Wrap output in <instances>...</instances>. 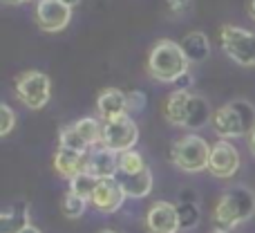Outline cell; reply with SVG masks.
<instances>
[{"label":"cell","instance_id":"6da1fadb","mask_svg":"<svg viewBox=\"0 0 255 233\" xmlns=\"http://www.w3.org/2000/svg\"><path fill=\"white\" fill-rule=\"evenodd\" d=\"M188 56L175 40H157L148 54V74L159 83H177L184 74H188Z\"/></svg>","mask_w":255,"mask_h":233},{"label":"cell","instance_id":"7a4b0ae2","mask_svg":"<svg viewBox=\"0 0 255 233\" xmlns=\"http://www.w3.org/2000/svg\"><path fill=\"white\" fill-rule=\"evenodd\" d=\"M255 213V193L249 186H233L217 200L213 220L220 229H235L238 225L251 220Z\"/></svg>","mask_w":255,"mask_h":233},{"label":"cell","instance_id":"3957f363","mask_svg":"<svg viewBox=\"0 0 255 233\" xmlns=\"http://www.w3.org/2000/svg\"><path fill=\"white\" fill-rule=\"evenodd\" d=\"M211 126L220 139H235V137L251 135L255 128V108L244 99L229 101L213 112Z\"/></svg>","mask_w":255,"mask_h":233},{"label":"cell","instance_id":"277c9868","mask_svg":"<svg viewBox=\"0 0 255 233\" xmlns=\"http://www.w3.org/2000/svg\"><path fill=\"white\" fill-rule=\"evenodd\" d=\"M208 157H211V146L199 135H184L172 141L170 146V159L177 168L186 173H199L208 168Z\"/></svg>","mask_w":255,"mask_h":233},{"label":"cell","instance_id":"5b68a950","mask_svg":"<svg viewBox=\"0 0 255 233\" xmlns=\"http://www.w3.org/2000/svg\"><path fill=\"white\" fill-rule=\"evenodd\" d=\"M220 43L226 56L242 67H255V34L238 25H222Z\"/></svg>","mask_w":255,"mask_h":233},{"label":"cell","instance_id":"8992f818","mask_svg":"<svg viewBox=\"0 0 255 233\" xmlns=\"http://www.w3.org/2000/svg\"><path fill=\"white\" fill-rule=\"evenodd\" d=\"M16 92L18 101L25 103L27 108L31 110H40L49 103L52 99V81L45 72H38V70H27L22 74L16 76Z\"/></svg>","mask_w":255,"mask_h":233},{"label":"cell","instance_id":"52a82bcc","mask_svg":"<svg viewBox=\"0 0 255 233\" xmlns=\"http://www.w3.org/2000/svg\"><path fill=\"white\" fill-rule=\"evenodd\" d=\"M101 130L103 126L94 117H83L79 121H74L72 126L63 128L58 144L65 146V148L79 150V153H88L94 146L101 144Z\"/></svg>","mask_w":255,"mask_h":233},{"label":"cell","instance_id":"ba28073f","mask_svg":"<svg viewBox=\"0 0 255 233\" xmlns=\"http://www.w3.org/2000/svg\"><path fill=\"white\" fill-rule=\"evenodd\" d=\"M136 141H139V126L128 115L112 119V121H103L101 146L115 150V153H124V150L134 148Z\"/></svg>","mask_w":255,"mask_h":233},{"label":"cell","instance_id":"9c48e42d","mask_svg":"<svg viewBox=\"0 0 255 233\" xmlns=\"http://www.w3.org/2000/svg\"><path fill=\"white\" fill-rule=\"evenodd\" d=\"M72 20V7L63 0H38L36 2V25L45 34L63 31Z\"/></svg>","mask_w":255,"mask_h":233},{"label":"cell","instance_id":"30bf717a","mask_svg":"<svg viewBox=\"0 0 255 233\" xmlns=\"http://www.w3.org/2000/svg\"><path fill=\"white\" fill-rule=\"evenodd\" d=\"M240 168V153L229 139H220L215 146H211L208 157V173L220 180H229Z\"/></svg>","mask_w":255,"mask_h":233},{"label":"cell","instance_id":"8fae6325","mask_svg":"<svg viewBox=\"0 0 255 233\" xmlns=\"http://www.w3.org/2000/svg\"><path fill=\"white\" fill-rule=\"evenodd\" d=\"M83 171L90 173L97 180H108L115 177L119 171V153L106 148V146H94L92 150L85 153V162H83Z\"/></svg>","mask_w":255,"mask_h":233},{"label":"cell","instance_id":"7c38bea8","mask_svg":"<svg viewBox=\"0 0 255 233\" xmlns=\"http://www.w3.org/2000/svg\"><path fill=\"white\" fill-rule=\"evenodd\" d=\"M145 229L148 233H177L181 229L177 207L170 202H154L145 213Z\"/></svg>","mask_w":255,"mask_h":233},{"label":"cell","instance_id":"4fadbf2b","mask_svg":"<svg viewBox=\"0 0 255 233\" xmlns=\"http://www.w3.org/2000/svg\"><path fill=\"white\" fill-rule=\"evenodd\" d=\"M126 191L124 186L117 182V177H108V180H99L97 189L92 193V204L101 213H117L126 202Z\"/></svg>","mask_w":255,"mask_h":233},{"label":"cell","instance_id":"5bb4252c","mask_svg":"<svg viewBox=\"0 0 255 233\" xmlns=\"http://www.w3.org/2000/svg\"><path fill=\"white\" fill-rule=\"evenodd\" d=\"M97 110L101 115L103 121H112V119H119L128 115V94L121 92L119 88H106L101 90L97 99Z\"/></svg>","mask_w":255,"mask_h":233},{"label":"cell","instance_id":"9a60e30c","mask_svg":"<svg viewBox=\"0 0 255 233\" xmlns=\"http://www.w3.org/2000/svg\"><path fill=\"white\" fill-rule=\"evenodd\" d=\"M117 182L124 186L128 198H145L152 191V173L145 166L143 171L136 173H126V171H117Z\"/></svg>","mask_w":255,"mask_h":233},{"label":"cell","instance_id":"2e32d148","mask_svg":"<svg viewBox=\"0 0 255 233\" xmlns=\"http://www.w3.org/2000/svg\"><path fill=\"white\" fill-rule=\"evenodd\" d=\"M83 162H85V153L58 146L56 155H54V171L61 177H65V180H72L76 173L83 171Z\"/></svg>","mask_w":255,"mask_h":233},{"label":"cell","instance_id":"e0dca14e","mask_svg":"<svg viewBox=\"0 0 255 233\" xmlns=\"http://www.w3.org/2000/svg\"><path fill=\"white\" fill-rule=\"evenodd\" d=\"M213 119V110L208 106V101L199 94H190L188 103H186V115H184V126L188 130H197V128L206 126Z\"/></svg>","mask_w":255,"mask_h":233},{"label":"cell","instance_id":"ac0fdd59","mask_svg":"<svg viewBox=\"0 0 255 233\" xmlns=\"http://www.w3.org/2000/svg\"><path fill=\"white\" fill-rule=\"evenodd\" d=\"M25 227H29L27 202H13L0 213V233H20Z\"/></svg>","mask_w":255,"mask_h":233},{"label":"cell","instance_id":"d6986e66","mask_svg":"<svg viewBox=\"0 0 255 233\" xmlns=\"http://www.w3.org/2000/svg\"><path fill=\"white\" fill-rule=\"evenodd\" d=\"M179 45L190 63H202L211 54V43H208V36L204 31H190V34H186L181 38Z\"/></svg>","mask_w":255,"mask_h":233},{"label":"cell","instance_id":"ffe728a7","mask_svg":"<svg viewBox=\"0 0 255 233\" xmlns=\"http://www.w3.org/2000/svg\"><path fill=\"white\" fill-rule=\"evenodd\" d=\"M190 99L188 90H175L166 97V103H163V119L172 126H184V115H186V103Z\"/></svg>","mask_w":255,"mask_h":233},{"label":"cell","instance_id":"44dd1931","mask_svg":"<svg viewBox=\"0 0 255 233\" xmlns=\"http://www.w3.org/2000/svg\"><path fill=\"white\" fill-rule=\"evenodd\" d=\"M88 202H90V200L81 198L79 193L67 191V193L63 195V200H61V211H63V216H65L67 220H76V218H81L85 213Z\"/></svg>","mask_w":255,"mask_h":233},{"label":"cell","instance_id":"7402d4cb","mask_svg":"<svg viewBox=\"0 0 255 233\" xmlns=\"http://www.w3.org/2000/svg\"><path fill=\"white\" fill-rule=\"evenodd\" d=\"M97 182H99L97 177H92L90 173L81 171L70 180V191H74V193H79L81 198L92 202V193H94V189H97Z\"/></svg>","mask_w":255,"mask_h":233},{"label":"cell","instance_id":"603a6c76","mask_svg":"<svg viewBox=\"0 0 255 233\" xmlns=\"http://www.w3.org/2000/svg\"><path fill=\"white\" fill-rule=\"evenodd\" d=\"M145 166H148V164L143 162V155L136 153L134 148L124 150V153H119V171L136 173V171H143Z\"/></svg>","mask_w":255,"mask_h":233},{"label":"cell","instance_id":"cb8c5ba5","mask_svg":"<svg viewBox=\"0 0 255 233\" xmlns=\"http://www.w3.org/2000/svg\"><path fill=\"white\" fill-rule=\"evenodd\" d=\"M177 213H179V225L181 229H193L195 225L199 222V211L195 202H179L177 204Z\"/></svg>","mask_w":255,"mask_h":233},{"label":"cell","instance_id":"d4e9b609","mask_svg":"<svg viewBox=\"0 0 255 233\" xmlns=\"http://www.w3.org/2000/svg\"><path fill=\"white\" fill-rule=\"evenodd\" d=\"M13 126H16V112H13L7 103H2V106H0V135L7 137L9 132L13 130Z\"/></svg>","mask_w":255,"mask_h":233},{"label":"cell","instance_id":"484cf974","mask_svg":"<svg viewBox=\"0 0 255 233\" xmlns=\"http://www.w3.org/2000/svg\"><path fill=\"white\" fill-rule=\"evenodd\" d=\"M195 0H166V9L172 16H186L193 11Z\"/></svg>","mask_w":255,"mask_h":233},{"label":"cell","instance_id":"4316f807","mask_svg":"<svg viewBox=\"0 0 255 233\" xmlns=\"http://www.w3.org/2000/svg\"><path fill=\"white\" fill-rule=\"evenodd\" d=\"M145 106V94L134 90V92H128V110H143Z\"/></svg>","mask_w":255,"mask_h":233},{"label":"cell","instance_id":"83f0119b","mask_svg":"<svg viewBox=\"0 0 255 233\" xmlns=\"http://www.w3.org/2000/svg\"><path fill=\"white\" fill-rule=\"evenodd\" d=\"M249 150L255 155V128H253V132L249 135Z\"/></svg>","mask_w":255,"mask_h":233},{"label":"cell","instance_id":"f1b7e54d","mask_svg":"<svg viewBox=\"0 0 255 233\" xmlns=\"http://www.w3.org/2000/svg\"><path fill=\"white\" fill-rule=\"evenodd\" d=\"M2 4H22V2H29V0H0Z\"/></svg>","mask_w":255,"mask_h":233},{"label":"cell","instance_id":"f546056e","mask_svg":"<svg viewBox=\"0 0 255 233\" xmlns=\"http://www.w3.org/2000/svg\"><path fill=\"white\" fill-rule=\"evenodd\" d=\"M249 16L255 20V0H251V4H249Z\"/></svg>","mask_w":255,"mask_h":233},{"label":"cell","instance_id":"4dcf8cb0","mask_svg":"<svg viewBox=\"0 0 255 233\" xmlns=\"http://www.w3.org/2000/svg\"><path fill=\"white\" fill-rule=\"evenodd\" d=\"M20 233H40V231L36 229V227H31V225H29V227H25V229H22Z\"/></svg>","mask_w":255,"mask_h":233},{"label":"cell","instance_id":"1f68e13d","mask_svg":"<svg viewBox=\"0 0 255 233\" xmlns=\"http://www.w3.org/2000/svg\"><path fill=\"white\" fill-rule=\"evenodd\" d=\"M63 2H65V4H70V7H72V9H74V7H76V4H79V2H81V0H63Z\"/></svg>","mask_w":255,"mask_h":233},{"label":"cell","instance_id":"d6a6232c","mask_svg":"<svg viewBox=\"0 0 255 233\" xmlns=\"http://www.w3.org/2000/svg\"><path fill=\"white\" fill-rule=\"evenodd\" d=\"M211 233H229V231H226V229H220V227H217V229H213Z\"/></svg>","mask_w":255,"mask_h":233},{"label":"cell","instance_id":"836d02e7","mask_svg":"<svg viewBox=\"0 0 255 233\" xmlns=\"http://www.w3.org/2000/svg\"><path fill=\"white\" fill-rule=\"evenodd\" d=\"M99 233H115V231H110V229H103V231H99Z\"/></svg>","mask_w":255,"mask_h":233}]
</instances>
